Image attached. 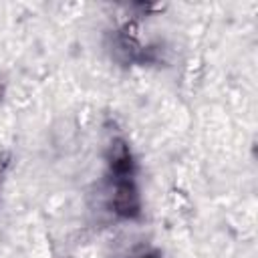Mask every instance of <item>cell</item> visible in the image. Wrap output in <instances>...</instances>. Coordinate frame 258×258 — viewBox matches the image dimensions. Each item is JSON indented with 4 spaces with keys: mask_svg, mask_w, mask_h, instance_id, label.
Wrapping results in <instances>:
<instances>
[{
    "mask_svg": "<svg viewBox=\"0 0 258 258\" xmlns=\"http://www.w3.org/2000/svg\"><path fill=\"white\" fill-rule=\"evenodd\" d=\"M109 210L115 218L125 222H137L143 218V196L137 177L111 179Z\"/></svg>",
    "mask_w": 258,
    "mask_h": 258,
    "instance_id": "1",
    "label": "cell"
},
{
    "mask_svg": "<svg viewBox=\"0 0 258 258\" xmlns=\"http://www.w3.org/2000/svg\"><path fill=\"white\" fill-rule=\"evenodd\" d=\"M105 163L109 179L137 177V159L131 149V143L123 135H115L109 139L105 147Z\"/></svg>",
    "mask_w": 258,
    "mask_h": 258,
    "instance_id": "2",
    "label": "cell"
},
{
    "mask_svg": "<svg viewBox=\"0 0 258 258\" xmlns=\"http://www.w3.org/2000/svg\"><path fill=\"white\" fill-rule=\"evenodd\" d=\"M10 165H12V155H10V151L0 149V183L4 181V177H6L8 169H10Z\"/></svg>",
    "mask_w": 258,
    "mask_h": 258,
    "instance_id": "4",
    "label": "cell"
},
{
    "mask_svg": "<svg viewBox=\"0 0 258 258\" xmlns=\"http://www.w3.org/2000/svg\"><path fill=\"white\" fill-rule=\"evenodd\" d=\"M129 258H163V252L155 246H147V248H139L135 250Z\"/></svg>",
    "mask_w": 258,
    "mask_h": 258,
    "instance_id": "3",
    "label": "cell"
}]
</instances>
